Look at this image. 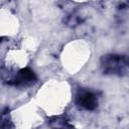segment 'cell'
Listing matches in <instances>:
<instances>
[{"instance_id": "cell-1", "label": "cell", "mask_w": 129, "mask_h": 129, "mask_svg": "<svg viewBox=\"0 0 129 129\" xmlns=\"http://www.w3.org/2000/svg\"><path fill=\"white\" fill-rule=\"evenodd\" d=\"M100 68L105 75L125 76L129 73V56L108 53L101 57Z\"/></svg>"}, {"instance_id": "cell-2", "label": "cell", "mask_w": 129, "mask_h": 129, "mask_svg": "<svg viewBox=\"0 0 129 129\" xmlns=\"http://www.w3.org/2000/svg\"><path fill=\"white\" fill-rule=\"evenodd\" d=\"M98 97L92 91L81 89L76 95V104L80 109L93 111L98 107Z\"/></svg>"}, {"instance_id": "cell-3", "label": "cell", "mask_w": 129, "mask_h": 129, "mask_svg": "<svg viewBox=\"0 0 129 129\" xmlns=\"http://www.w3.org/2000/svg\"><path fill=\"white\" fill-rule=\"evenodd\" d=\"M37 81L35 73L29 68H23L19 70L11 80V84L18 88H26L33 85Z\"/></svg>"}, {"instance_id": "cell-4", "label": "cell", "mask_w": 129, "mask_h": 129, "mask_svg": "<svg viewBox=\"0 0 129 129\" xmlns=\"http://www.w3.org/2000/svg\"><path fill=\"white\" fill-rule=\"evenodd\" d=\"M48 126L51 129H75L70 121L63 116H53L47 121Z\"/></svg>"}, {"instance_id": "cell-5", "label": "cell", "mask_w": 129, "mask_h": 129, "mask_svg": "<svg viewBox=\"0 0 129 129\" xmlns=\"http://www.w3.org/2000/svg\"><path fill=\"white\" fill-rule=\"evenodd\" d=\"M1 128L2 129H14V124L10 118L8 112L4 111L2 114V121H1Z\"/></svg>"}, {"instance_id": "cell-6", "label": "cell", "mask_w": 129, "mask_h": 129, "mask_svg": "<svg viewBox=\"0 0 129 129\" xmlns=\"http://www.w3.org/2000/svg\"><path fill=\"white\" fill-rule=\"evenodd\" d=\"M82 21H83V20H82V16H81L80 14L72 13L70 16H68V18H67V20H66V23H67V25L74 27V26L79 25Z\"/></svg>"}]
</instances>
